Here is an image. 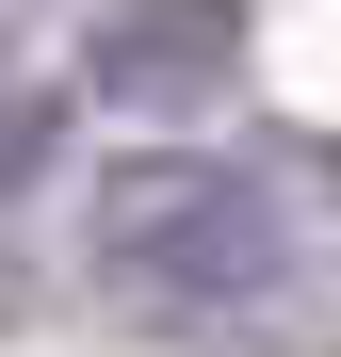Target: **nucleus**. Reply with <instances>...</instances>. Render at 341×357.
Wrapping results in <instances>:
<instances>
[{
  "label": "nucleus",
  "mask_w": 341,
  "mask_h": 357,
  "mask_svg": "<svg viewBox=\"0 0 341 357\" xmlns=\"http://www.w3.org/2000/svg\"><path fill=\"white\" fill-rule=\"evenodd\" d=\"M33 162H49V98H33V82H0V195H17Z\"/></svg>",
  "instance_id": "7ed1b4c3"
},
{
  "label": "nucleus",
  "mask_w": 341,
  "mask_h": 357,
  "mask_svg": "<svg viewBox=\"0 0 341 357\" xmlns=\"http://www.w3.org/2000/svg\"><path fill=\"white\" fill-rule=\"evenodd\" d=\"M82 260H98V292H130V309L227 325V309H276V292H293V211H276L260 162L130 146V162H98V195H82Z\"/></svg>",
  "instance_id": "f257e3e1"
},
{
  "label": "nucleus",
  "mask_w": 341,
  "mask_h": 357,
  "mask_svg": "<svg viewBox=\"0 0 341 357\" xmlns=\"http://www.w3.org/2000/svg\"><path fill=\"white\" fill-rule=\"evenodd\" d=\"M244 33V0H146L130 33H98V98H195Z\"/></svg>",
  "instance_id": "f03ea898"
}]
</instances>
